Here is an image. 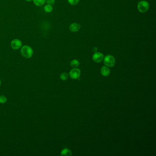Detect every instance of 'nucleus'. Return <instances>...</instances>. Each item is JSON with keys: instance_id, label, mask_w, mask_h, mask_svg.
Wrapping results in <instances>:
<instances>
[{"instance_id": "obj_1", "label": "nucleus", "mask_w": 156, "mask_h": 156, "mask_svg": "<svg viewBox=\"0 0 156 156\" xmlns=\"http://www.w3.org/2000/svg\"><path fill=\"white\" fill-rule=\"evenodd\" d=\"M33 50L31 47L28 45L23 46L21 49V53L25 58H30L33 55Z\"/></svg>"}, {"instance_id": "obj_2", "label": "nucleus", "mask_w": 156, "mask_h": 156, "mask_svg": "<svg viewBox=\"0 0 156 156\" xmlns=\"http://www.w3.org/2000/svg\"><path fill=\"white\" fill-rule=\"evenodd\" d=\"M149 3L146 1H141L137 5V9L141 13H145L149 10Z\"/></svg>"}, {"instance_id": "obj_3", "label": "nucleus", "mask_w": 156, "mask_h": 156, "mask_svg": "<svg viewBox=\"0 0 156 156\" xmlns=\"http://www.w3.org/2000/svg\"><path fill=\"white\" fill-rule=\"evenodd\" d=\"M104 63L106 66L109 67H114L115 63V60L113 56L111 55H107L103 58Z\"/></svg>"}, {"instance_id": "obj_4", "label": "nucleus", "mask_w": 156, "mask_h": 156, "mask_svg": "<svg viewBox=\"0 0 156 156\" xmlns=\"http://www.w3.org/2000/svg\"><path fill=\"white\" fill-rule=\"evenodd\" d=\"M69 75L70 77L72 79H76L80 77L81 75L80 70L77 68H73L69 72Z\"/></svg>"}, {"instance_id": "obj_5", "label": "nucleus", "mask_w": 156, "mask_h": 156, "mask_svg": "<svg viewBox=\"0 0 156 156\" xmlns=\"http://www.w3.org/2000/svg\"><path fill=\"white\" fill-rule=\"evenodd\" d=\"M103 55L100 52H95L93 56V60L96 63L100 62L103 60Z\"/></svg>"}, {"instance_id": "obj_6", "label": "nucleus", "mask_w": 156, "mask_h": 156, "mask_svg": "<svg viewBox=\"0 0 156 156\" xmlns=\"http://www.w3.org/2000/svg\"><path fill=\"white\" fill-rule=\"evenodd\" d=\"M22 45V43L21 40L18 39H14L11 41V47L14 49H19Z\"/></svg>"}, {"instance_id": "obj_7", "label": "nucleus", "mask_w": 156, "mask_h": 156, "mask_svg": "<svg viewBox=\"0 0 156 156\" xmlns=\"http://www.w3.org/2000/svg\"><path fill=\"white\" fill-rule=\"evenodd\" d=\"M81 25L76 22L71 23L69 26L70 30L72 32H76L80 29Z\"/></svg>"}, {"instance_id": "obj_8", "label": "nucleus", "mask_w": 156, "mask_h": 156, "mask_svg": "<svg viewBox=\"0 0 156 156\" xmlns=\"http://www.w3.org/2000/svg\"><path fill=\"white\" fill-rule=\"evenodd\" d=\"M110 73V70L108 67L106 66H103L101 69V73L105 76H109Z\"/></svg>"}, {"instance_id": "obj_9", "label": "nucleus", "mask_w": 156, "mask_h": 156, "mask_svg": "<svg viewBox=\"0 0 156 156\" xmlns=\"http://www.w3.org/2000/svg\"><path fill=\"white\" fill-rule=\"evenodd\" d=\"M71 155L72 153L71 150L68 148H65L60 153L61 156H71Z\"/></svg>"}, {"instance_id": "obj_10", "label": "nucleus", "mask_w": 156, "mask_h": 156, "mask_svg": "<svg viewBox=\"0 0 156 156\" xmlns=\"http://www.w3.org/2000/svg\"><path fill=\"white\" fill-rule=\"evenodd\" d=\"M79 65H80V63L79 62V61L76 59L71 60V62L70 63L71 66V67H73L74 68L78 67Z\"/></svg>"}, {"instance_id": "obj_11", "label": "nucleus", "mask_w": 156, "mask_h": 156, "mask_svg": "<svg viewBox=\"0 0 156 156\" xmlns=\"http://www.w3.org/2000/svg\"><path fill=\"white\" fill-rule=\"evenodd\" d=\"M45 0H34V3L37 6H40L45 3Z\"/></svg>"}, {"instance_id": "obj_12", "label": "nucleus", "mask_w": 156, "mask_h": 156, "mask_svg": "<svg viewBox=\"0 0 156 156\" xmlns=\"http://www.w3.org/2000/svg\"><path fill=\"white\" fill-rule=\"evenodd\" d=\"M45 10L46 12H50L53 10V7L50 5H47L45 6Z\"/></svg>"}, {"instance_id": "obj_13", "label": "nucleus", "mask_w": 156, "mask_h": 156, "mask_svg": "<svg viewBox=\"0 0 156 156\" xmlns=\"http://www.w3.org/2000/svg\"><path fill=\"white\" fill-rule=\"evenodd\" d=\"M60 77L62 80H67L68 77V74L66 72L63 73L60 75Z\"/></svg>"}, {"instance_id": "obj_14", "label": "nucleus", "mask_w": 156, "mask_h": 156, "mask_svg": "<svg viewBox=\"0 0 156 156\" xmlns=\"http://www.w3.org/2000/svg\"><path fill=\"white\" fill-rule=\"evenodd\" d=\"M80 0H68V2L71 5H76L77 4Z\"/></svg>"}, {"instance_id": "obj_15", "label": "nucleus", "mask_w": 156, "mask_h": 156, "mask_svg": "<svg viewBox=\"0 0 156 156\" xmlns=\"http://www.w3.org/2000/svg\"><path fill=\"white\" fill-rule=\"evenodd\" d=\"M7 98L5 96H0V103H4L7 102Z\"/></svg>"}, {"instance_id": "obj_16", "label": "nucleus", "mask_w": 156, "mask_h": 156, "mask_svg": "<svg viewBox=\"0 0 156 156\" xmlns=\"http://www.w3.org/2000/svg\"><path fill=\"white\" fill-rule=\"evenodd\" d=\"M45 1L47 2V4L49 5H53L55 2V0H45Z\"/></svg>"}, {"instance_id": "obj_17", "label": "nucleus", "mask_w": 156, "mask_h": 156, "mask_svg": "<svg viewBox=\"0 0 156 156\" xmlns=\"http://www.w3.org/2000/svg\"><path fill=\"white\" fill-rule=\"evenodd\" d=\"M93 50L94 52H97V50H98V48L97 47H94Z\"/></svg>"}, {"instance_id": "obj_18", "label": "nucleus", "mask_w": 156, "mask_h": 156, "mask_svg": "<svg viewBox=\"0 0 156 156\" xmlns=\"http://www.w3.org/2000/svg\"><path fill=\"white\" fill-rule=\"evenodd\" d=\"M26 1L27 2H31L32 1H33V0H26Z\"/></svg>"}, {"instance_id": "obj_19", "label": "nucleus", "mask_w": 156, "mask_h": 156, "mask_svg": "<svg viewBox=\"0 0 156 156\" xmlns=\"http://www.w3.org/2000/svg\"><path fill=\"white\" fill-rule=\"evenodd\" d=\"M1 85V79H0V86Z\"/></svg>"}]
</instances>
